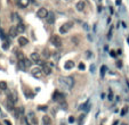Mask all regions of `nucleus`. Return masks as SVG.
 Instances as JSON below:
<instances>
[{
  "label": "nucleus",
  "mask_w": 129,
  "mask_h": 125,
  "mask_svg": "<svg viewBox=\"0 0 129 125\" xmlns=\"http://www.w3.org/2000/svg\"><path fill=\"white\" fill-rule=\"evenodd\" d=\"M60 83L68 89H72L74 85V80L72 76H62L60 77Z\"/></svg>",
  "instance_id": "obj_1"
},
{
  "label": "nucleus",
  "mask_w": 129,
  "mask_h": 125,
  "mask_svg": "<svg viewBox=\"0 0 129 125\" xmlns=\"http://www.w3.org/2000/svg\"><path fill=\"white\" fill-rule=\"evenodd\" d=\"M72 26H73V22H66V23H64L63 25L60 27V33L61 34H64V33H68L71 29H72Z\"/></svg>",
  "instance_id": "obj_2"
},
{
  "label": "nucleus",
  "mask_w": 129,
  "mask_h": 125,
  "mask_svg": "<svg viewBox=\"0 0 129 125\" xmlns=\"http://www.w3.org/2000/svg\"><path fill=\"white\" fill-rule=\"evenodd\" d=\"M50 43H52L53 46H55L56 48H61L62 47V39H61L58 35H52L50 36Z\"/></svg>",
  "instance_id": "obj_3"
},
{
  "label": "nucleus",
  "mask_w": 129,
  "mask_h": 125,
  "mask_svg": "<svg viewBox=\"0 0 129 125\" xmlns=\"http://www.w3.org/2000/svg\"><path fill=\"white\" fill-rule=\"evenodd\" d=\"M64 99H65L64 93H62L60 91H55V92H54V95H53V100H54V101L62 102V101H64Z\"/></svg>",
  "instance_id": "obj_4"
},
{
  "label": "nucleus",
  "mask_w": 129,
  "mask_h": 125,
  "mask_svg": "<svg viewBox=\"0 0 129 125\" xmlns=\"http://www.w3.org/2000/svg\"><path fill=\"white\" fill-rule=\"evenodd\" d=\"M48 13H49V12H48L46 8H39L38 12H37V16H38L39 18H46Z\"/></svg>",
  "instance_id": "obj_5"
},
{
  "label": "nucleus",
  "mask_w": 129,
  "mask_h": 125,
  "mask_svg": "<svg viewBox=\"0 0 129 125\" xmlns=\"http://www.w3.org/2000/svg\"><path fill=\"white\" fill-rule=\"evenodd\" d=\"M46 21H47V23L48 24H54L55 23V21H56V16H55V14L54 13H48V15H47V17H46Z\"/></svg>",
  "instance_id": "obj_6"
},
{
  "label": "nucleus",
  "mask_w": 129,
  "mask_h": 125,
  "mask_svg": "<svg viewBox=\"0 0 129 125\" xmlns=\"http://www.w3.org/2000/svg\"><path fill=\"white\" fill-rule=\"evenodd\" d=\"M30 2H31L30 0H16V4H17L18 7H21V8H26Z\"/></svg>",
  "instance_id": "obj_7"
},
{
  "label": "nucleus",
  "mask_w": 129,
  "mask_h": 125,
  "mask_svg": "<svg viewBox=\"0 0 129 125\" xmlns=\"http://www.w3.org/2000/svg\"><path fill=\"white\" fill-rule=\"evenodd\" d=\"M86 7V2L83 1V0H80V1H78L77 5H75V8H77L78 12H82L83 9Z\"/></svg>",
  "instance_id": "obj_8"
},
{
  "label": "nucleus",
  "mask_w": 129,
  "mask_h": 125,
  "mask_svg": "<svg viewBox=\"0 0 129 125\" xmlns=\"http://www.w3.org/2000/svg\"><path fill=\"white\" fill-rule=\"evenodd\" d=\"M31 73H32V75L34 76V77H40L41 75H42V69L38 68V67H35V68H33L32 71H31Z\"/></svg>",
  "instance_id": "obj_9"
},
{
  "label": "nucleus",
  "mask_w": 129,
  "mask_h": 125,
  "mask_svg": "<svg viewBox=\"0 0 129 125\" xmlns=\"http://www.w3.org/2000/svg\"><path fill=\"white\" fill-rule=\"evenodd\" d=\"M18 34V31L16 29V26H12L10 29H9V35H10V38H16Z\"/></svg>",
  "instance_id": "obj_10"
},
{
  "label": "nucleus",
  "mask_w": 129,
  "mask_h": 125,
  "mask_svg": "<svg viewBox=\"0 0 129 125\" xmlns=\"http://www.w3.org/2000/svg\"><path fill=\"white\" fill-rule=\"evenodd\" d=\"M17 95H16V92H13V93H9L8 95V100L9 101H12L14 105L17 102Z\"/></svg>",
  "instance_id": "obj_11"
},
{
  "label": "nucleus",
  "mask_w": 129,
  "mask_h": 125,
  "mask_svg": "<svg viewBox=\"0 0 129 125\" xmlns=\"http://www.w3.org/2000/svg\"><path fill=\"white\" fill-rule=\"evenodd\" d=\"M27 43H29V40L26 39L25 36H20V38H18V44H20V46L23 47V46H26Z\"/></svg>",
  "instance_id": "obj_12"
},
{
  "label": "nucleus",
  "mask_w": 129,
  "mask_h": 125,
  "mask_svg": "<svg viewBox=\"0 0 129 125\" xmlns=\"http://www.w3.org/2000/svg\"><path fill=\"white\" fill-rule=\"evenodd\" d=\"M16 29H17L18 33H23V32L25 31V25H24L22 22H20V23H17V25H16Z\"/></svg>",
  "instance_id": "obj_13"
},
{
  "label": "nucleus",
  "mask_w": 129,
  "mask_h": 125,
  "mask_svg": "<svg viewBox=\"0 0 129 125\" xmlns=\"http://www.w3.org/2000/svg\"><path fill=\"white\" fill-rule=\"evenodd\" d=\"M42 123L45 125H50L52 124V118L48 116V115H45V116L42 117Z\"/></svg>",
  "instance_id": "obj_14"
},
{
  "label": "nucleus",
  "mask_w": 129,
  "mask_h": 125,
  "mask_svg": "<svg viewBox=\"0 0 129 125\" xmlns=\"http://www.w3.org/2000/svg\"><path fill=\"white\" fill-rule=\"evenodd\" d=\"M74 67V63L72 60H68L64 64V68L65 69H72Z\"/></svg>",
  "instance_id": "obj_15"
},
{
  "label": "nucleus",
  "mask_w": 129,
  "mask_h": 125,
  "mask_svg": "<svg viewBox=\"0 0 129 125\" xmlns=\"http://www.w3.org/2000/svg\"><path fill=\"white\" fill-rule=\"evenodd\" d=\"M31 59L33 61H35V63H38V61L40 60V55L37 54V52H32V54H31Z\"/></svg>",
  "instance_id": "obj_16"
},
{
  "label": "nucleus",
  "mask_w": 129,
  "mask_h": 125,
  "mask_svg": "<svg viewBox=\"0 0 129 125\" xmlns=\"http://www.w3.org/2000/svg\"><path fill=\"white\" fill-rule=\"evenodd\" d=\"M42 73L46 74V75H49V74H52V68L49 66H47V65H45L42 68Z\"/></svg>",
  "instance_id": "obj_17"
},
{
  "label": "nucleus",
  "mask_w": 129,
  "mask_h": 125,
  "mask_svg": "<svg viewBox=\"0 0 129 125\" xmlns=\"http://www.w3.org/2000/svg\"><path fill=\"white\" fill-rule=\"evenodd\" d=\"M12 19L20 23V22H21V16H20L18 14H16V13H13V14H12Z\"/></svg>",
  "instance_id": "obj_18"
},
{
  "label": "nucleus",
  "mask_w": 129,
  "mask_h": 125,
  "mask_svg": "<svg viewBox=\"0 0 129 125\" xmlns=\"http://www.w3.org/2000/svg\"><path fill=\"white\" fill-rule=\"evenodd\" d=\"M6 105H7V109H8L9 112H13L14 110V104L13 102H12V101H9V100H7Z\"/></svg>",
  "instance_id": "obj_19"
},
{
  "label": "nucleus",
  "mask_w": 129,
  "mask_h": 125,
  "mask_svg": "<svg viewBox=\"0 0 129 125\" xmlns=\"http://www.w3.org/2000/svg\"><path fill=\"white\" fill-rule=\"evenodd\" d=\"M7 88H8L7 83L5 82V81H0V90L6 91V90H7Z\"/></svg>",
  "instance_id": "obj_20"
},
{
  "label": "nucleus",
  "mask_w": 129,
  "mask_h": 125,
  "mask_svg": "<svg viewBox=\"0 0 129 125\" xmlns=\"http://www.w3.org/2000/svg\"><path fill=\"white\" fill-rule=\"evenodd\" d=\"M42 56H43V58H46V59H48V58L50 57V52H49V50H48V49H43Z\"/></svg>",
  "instance_id": "obj_21"
},
{
  "label": "nucleus",
  "mask_w": 129,
  "mask_h": 125,
  "mask_svg": "<svg viewBox=\"0 0 129 125\" xmlns=\"http://www.w3.org/2000/svg\"><path fill=\"white\" fill-rule=\"evenodd\" d=\"M23 60H24V64H25V67H26V68H27V67H31L32 63H31L30 59H27V58H24Z\"/></svg>",
  "instance_id": "obj_22"
},
{
  "label": "nucleus",
  "mask_w": 129,
  "mask_h": 125,
  "mask_svg": "<svg viewBox=\"0 0 129 125\" xmlns=\"http://www.w3.org/2000/svg\"><path fill=\"white\" fill-rule=\"evenodd\" d=\"M18 66H20V68L21 69H25V64H24V60L23 59H21V60H18Z\"/></svg>",
  "instance_id": "obj_23"
},
{
  "label": "nucleus",
  "mask_w": 129,
  "mask_h": 125,
  "mask_svg": "<svg viewBox=\"0 0 129 125\" xmlns=\"http://www.w3.org/2000/svg\"><path fill=\"white\" fill-rule=\"evenodd\" d=\"M83 119H85V115H80L79 116V121H78V125H81L83 123Z\"/></svg>",
  "instance_id": "obj_24"
},
{
  "label": "nucleus",
  "mask_w": 129,
  "mask_h": 125,
  "mask_svg": "<svg viewBox=\"0 0 129 125\" xmlns=\"http://www.w3.org/2000/svg\"><path fill=\"white\" fill-rule=\"evenodd\" d=\"M127 112H128V106H125L123 109L121 110V116H125L126 114H127Z\"/></svg>",
  "instance_id": "obj_25"
},
{
  "label": "nucleus",
  "mask_w": 129,
  "mask_h": 125,
  "mask_svg": "<svg viewBox=\"0 0 129 125\" xmlns=\"http://www.w3.org/2000/svg\"><path fill=\"white\" fill-rule=\"evenodd\" d=\"M16 55H17V57L20 58V60H21V59H24V58H25V57L23 56V52H21V51H18L17 54H16Z\"/></svg>",
  "instance_id": "obj_26"
},
{
  "label": "nucleus",
  "mask_w": 129,
  "mask_h": 125,
  "mask_svg": "<svg viewBox=\"0 0 129 125\" xmlns=\"http://www.w3.org/2000/svg\"><path fill=\"white\" fill-rule=\"evenodd\" d=\"M85 68H86L85 64H83V63H80V64H79V69H80V71H83Z\"/></svg>",
  "instance_id": "obj_27"
},
{
  "label": "nucleus",
  "mask_w": 129,
  "mask_h": 125,
  "mask_svg": "<svg viewBox=\"0 0 129 125\" xmlns=\"http://www.w3.org/2000/svg\"><path fill=\"white\" fill-rule=\"evenodd\" d=\"M105 71H106V67H105V66H102V72H101V76H104V74H105Z\"/></svg>",
  "instance_id": "obj_28"
},
{
  "label": "nucleus",
  "mask_w": 129,
  "mask_h": 125,
  "mask_svg": "<svg viewBox=\"0 0 129 125\" xmlns=\"http://www.w3.org/2000/svg\"><path fill=\"white\" fill-rule=\"evenodd\" d=\"M75 122V118H74V116H70L69 117V123H74Z\"/></svg>",
  "instance_id": "obj_29"
},
{
  "label": "nucleus",
  "mask_w": 129,
  "mask_h": 125,
  "mask_svg": "<svg viewBox=\"0 0 129 125\" xmlns=\"http://www.w3.org/2000/svg\"><path fill=\"white\" fill-rule=\"evenodd\" d=\"M39 109H40V110H47L48 106H39Z\"/></svg>",
  "instance_id": "obj_30"
},
{
  "label": "nucleus",
  "mask_w": 129,
  "mask_h": 125,
  "mask_svg": "<svg viewBox=\"0 0 129 125\" xmlns=\"http://www.w3.org/2000/svg\"><path fill=\"white\" fill-rule=\"evenodd\" d=\"M109 100H113V92L110 90V93H109Z\"/></svg>",
  "instance_id": "obj_31"
},
{
  "label": "nucleus",
  "mask_w": 129,
  "mask_h": 125,
  "mask_svg": "<svg viewBox=\"0 0 129 125\" xmlns=\"http://www.w3.org/2000/svg\"><path fill=\"white\" fill-rule=\"evenodd\" d=\"M2 48H4L5 50H6V49H8V42H7V41H5V42H4V46H2Z\"/></svg>",
  "instance_id": "obj_32"
},
{
  "label": "nucleus",
  "mask_w": 129,
  "mask_h": 125,
  "mask_svg": "<svg viewBox=\"0 0 129 125\" xmlns=\"http://www.w3.org/2000/svg\"><path fill=\"white\" fill-rule=\"evenodd\" d=\"M4 123H5V124H6V125H12V123H10V122H9V121H7V119H5V121H4Z\"/></svg>",
  "instance_id": "obj_33"
},
{
  "label": "nucleus",
  "mask_w": 129,
  "mask_h": 125,
  "mask_svg": "<svg viewBox=\"0 0 129 125\" xmlns=\"http://www.w3.org/2000/svg\"><path fill=\"white\" fill-rule=\"evenodd\" d=\"M111 38H112V32L110 31V32H109V34H108V39H111Z\"/></svg>",
  "instance_id": "obj_34"
},
{
  "label": "nucleus",
  "mask_w": 129,
  "mask_h": 125,
  "mask_svg": "<svg viewBox=\"0 0 129 125\" xmlns=\"http://www.w3.org/2000/svg\"><path fill=\"white\" fill-rule=\"evenodd\" d=\"M110 54H111V56H112V57H115V52H114V51H111Z\"/></svg>",
  "instance_id": "obj_35"
},
{
  "label": "nucleus",
  "mask_w": 129,
  "mask_h": 125,
  "mask_svg": "<svg viewBox=\"0 0 129 125\" xmlns=\"http://www.w3.org/2000/svg\"><path fill=\"white\" fill-rule=\"evenodd\" d=\"M118 67H121V66H122V64H121V61H118Z\"/></svg>",
  "instance_id": "obj_36"
},
{
  "label": "nucleus",
  "mask_w": 129,
  "mask_h": 125,
  "mask_svg": "<svg viewBox=\"0 0 129 125\" xmlns=\"http://www.w3.org/2000/svg\"><path fill=\"white\" fill-rule=\"evenodd\" d=\"M86 54H87V57H90V51H87Z\"/></svg>",
  "instance_id": "obj_37"
},
{
  "label": "nucleus",
  "mask_w": 129,
  "mask_h": 125,
  "mask_svg": "<svg viewBox=\"0 0 129 125\" xmlns=\"http://www.w3.org/2000/svg\"><path fill=\"white\" fill-rule=\"evenodd\" d=\"M30 1H31V2H33V1H34V0H30Z\"/></svg>",
  "instance_id": "obj_38"
},
{
  "label": "nucleus",
  "mask_w": 129,
  "mask_h": 125,
  "mask_svg": "<svg viewBox=\"0 0 129 125\" xmlns=\"http://www.w3.org/2000/svg\"><path fill=\"white\" fill-rule=\"evenodd\" d=\"M61 125H65V124H63V123H62V124H61Z\"/></svg>",
  "instance_id": "obj_39"
},
{
  "label": "nucleus",
  "mask_w": 129,
  "mask_h": 125,
  "mask_svg": "<svg viewBox=\"0 0 129 125\" xmlns=\"http://www.w3.org/2000/svg\"><path fill=\"white\" fill-rule=\"evenodd\" d=\"M65 1H69V0H65Z\"/></svg>",
  "instance_id": "obj_40"
}]
</instances>
